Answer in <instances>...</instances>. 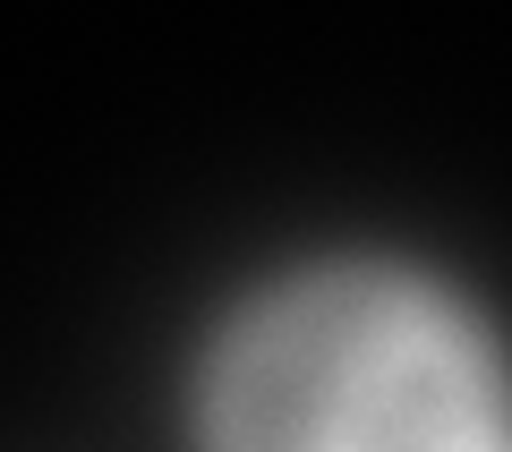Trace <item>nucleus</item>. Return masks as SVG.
Segmentation results:
<instances>
[{"label": "nucleus", "instance_id": "nucleus-1", "mask_svg": "<svg viewBox=\"0 0 512 452\" xmlns=\"http://www.w3.org/2000/svg\"><path fill=\"white\" fill-rule=\"evenodd\" d=\"M214 452H495V367L436 290L325 273L231 333Z\"/></svg>", "mask_w": 512, "mask_h": 452}]
</instances>
